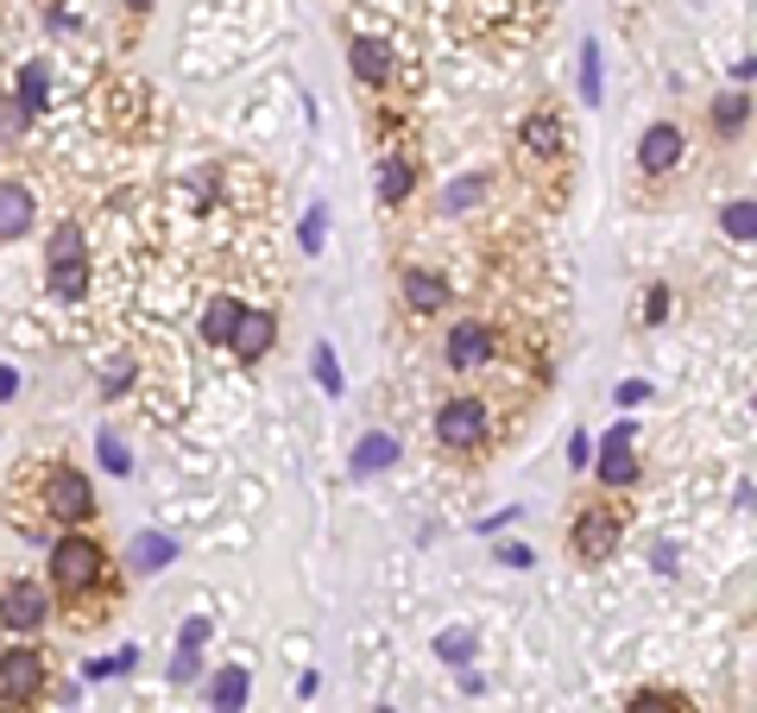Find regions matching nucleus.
<instances>
[{"instance_id":"1","label":"nucleus","mask_w":757,"mask_h":713,"mask_svg":"<svg viewBox=\"0 0 757 713\" xmlns=\"http://www.w3.org/2000/svg\"><path fill=\"white\" fill-rule=\"evenodd\" d=\"M108 550H101L95 536L82 531H64L57 543H50V587L64 593V600H89L95 587H108Z\"/></svg>"},{"instance_id":"2","label":"nucleus","mask_w":757,"mask_h":713,"mask_svg":"<svg viewBox=\"0 0 757 713\" xmlns=\"http://www.w3.org/2000/svg\"><path fill=\"white\" fill-rule=\"evenodd\" d=\"M45 518L50 524H64V531H82L89 518H95V486H89V474H76V467H45Z\"/></svg>"},{"instance_id":"3","label":"nucleus","mask_w":757,"mask_h":713,"mask_svg":"<svg viewBox=\"0 0 757 713\" xmlns=\"http://www.w3.org/2000/svg\"><path fill=\"white\" fill-rule=\"evenodd\" d=\"M612 550H619V511L580 506L575 524H568V556H575L580 568H600V562H612Z\"/></svg>"},{"instance_id":"4","label":"nucleus","mask_w":757,"mask_h":713,"mask_svg":"<svg viewBox=\"0 0 757 713\" xmlns=\"http://www.w3.org/2000/svg\"><path fill=\"white\" fill-rule=\"evenodd\" d=\"M50 291H57L64 304H76V297L89 291V240H82L76 222H64V228L50 234Z\"/></svg>"},{"instance_id":"5","label":"nucleus","mask_w":757,"mask_h":713,"mask_svg":"<svg viewBox=\"0 0 757 713\" xmlns=\"http://www.w3.org/2000/svg\"><path fill=\"white\" fill-rule=\"evenodd\" d=\"M0 625L20 637V644H25V637H38L50 625V593L38 581H25V575H20V581H7V587H0Z\"/></svg>"},{"instance_id":"6","label":"nucleus","mask_w":757,"mask_h":713,"mask_svg":"<svg viewBox=\"0 0 757 713\" xmlns=\"http://www.w3.org/2000/svg\"><path fill=\"white\" fill-rule=\"evenodd\" d=\"M38 688H45V657L32 650V644H13V650H0V701H38Z\"/></svg>"},{"instance_id":"7","label":"nucleus","mask_w":757,"mask_h":713,"mask_svg":"<svg viewBox=\"0 0 757 713\" xmlns=\"http://www.w3.org/2000/svg\"><path fill=\"white\" fill-rule=\"evenodd\" d=\"M681 158H688V133H681L676 121H651L644 139H637V171H644V178H669Z\"/></svg>"},{"instance_id":"8","label":"nucleus","mask_w":757,"mask_h":713,"mask_svg":"<svg viewBox=\"0 0 757 713\" xmlns=\"http://www.w3.org/2000/svg\"><path fill=\"white\" fill-rule=\"evenodd\" d=\"M436 435H442V449H479L486 442V405L479 398H449V405L436 410Z\"/></svg>"},{"instance_id":"9","label":"nucleus","mask_w":757,"mask_h":713,"mask_svg":"<svg viewBox=\"0 0 757 713\" xmlns=\"http://www.w3.org/2000/svg\"><path fill=\"white\" fill-rule=\"evenodd\" d=\"M594 474H600L606 486H631L637 480V442H631V423H612V430H606V442L594 449Z\"/></svg>"},{"instance_id":"10","label":"nucleus","mask_w":757,"mask_h":713,"mask_svg":"<svg viewBox=\"0 0 757 713\" xmlns=\"http://www.w3.org/2000/svg\"><path fill=\"white\" fill-rule=\"evenodd\" d=\"M278 341V316L272 309H240V322H234V335H227V354L234 360H265Z\"/></svg>"},{"instance_id":"11","label":"nucleus","mask_w":757,"mask_h":713,"mask_svg":"<svg viewBox=\"0 0 757 713\" xmlns=\"http://www.w3.org/2000/svg\"><path fill=\"white\" fill-rule=\"evenodd\" d=\"M38 222V196L25 178H0V240H25Z\"/></svg>"},{"instance_id":"12","label":"nucleus","mask_w":757,"mask_h":713,"mask_svg":"<svg viewBox=\"0 0 757 713\" xmlns=\"http://www.w3.org/2000/svg\"><path fill=\"white\" fill-rule=\"evenodd\" d=\"M442 354H449L454 373H479V366L493 360V329H486V322H454Z\"/></svg>"},{"instance_id":"13","label":"nucleus","mask_w":757,"mask_h":713,"mask_svg":"<svg viewBox=\"0 0 757 713\" xmlns=\"http://www.w3.org/2000/svg\"><path fill=\"white\" fill-rule=\"evenodd\" d=\"M404 291V309H417V316H436V309H449V284L436 279V272H423V265H410L398 279Z\"/></svg>"},{"instance_id":"14","label":"nucleus","mask_w":757,"mask_h":713,"mask_svg":"<svg viewBox=\"0 0 757 713\" xmlns=\"http://www.w3.org/2000/svg\"><path fill=\"white\" fill-rule=\"evenodd\" d=\"M518 146H524V158H562V121L555 114H530L518 127Z\"/></svg>"},{"instance_id":"15","label":"nucleus","mask_w":757,"mask_h":713,"mask_svg":"<svg viewBox=\"0 0 757 713\" xmlns=\"http://www.w3.org/2000/svg\"><path fill=\"white\" fill-rule=\"evenodd\" d=\"M126 562H133V575H158L165 562H177V543H171L165 531H146V536H133Z\"/></svg>"},{"instance_id":"16","label":"nucleus","mask_w":757,"mask_h":713,"mask_svg":"<svg viewBox=\"0 0 757 713\" xmlns=\"http://www.w3.org/2000/svg\"><path fill=\"white\" fill-rule=\"evenodd\" d=\"M392 461H398V435L373 430V435H360V442H353V474H385Z\"/></svg>"},{"instance_id":"17","label":"nucleus","mask_w":757,"mask_h":713,"mask_svg":"<svg viewBox=\"0 0 757 713\" xmlns=\"http://www.w3.org/2000/svg\"><path fill=\"white\" fill-rule=\"evenodd\" d=\"M410 190H417V171H410V158H378V203L398 208Z\"/></svg>"},{"instance_id":"18","label":"nucleus","mask_w":757,"mask_h":713,"mask_svg":"<svg viewBox=\"0 0 757 713\" xmlns=\"http://www.w3.org/2000/svg\"><path fill=\"white\" fill-rule=\"evenodd\" d=\"M45 95H50V70L32 57V64L20 70V82H13V102H20L25 114H45Z\"/></svg>"},{"instance_id":"19","label":"nucleus","mask_w":757,"mask_h":713,"mask_svg":"<svg viewBox=\"0 0 757 713\" xmlns=\"http://www.w3.org/2000/svg\"><path fill=\"white\" fill-rule=\"evenodd\" d=\"M353 77L360 82H385L392 77V52L378 38H353Z\"/></svg>"},{"instance_id":"20","label":"nucleus","mask_w":757,"mask_h":713,"mask_svg":"<svg viewBox=\"0 0 757 713\" xmlns=\"http://www.w3.org/2000/svg\"><path fill=\"white\" fill-rule=\"evenodd\" d=\"M247 694H252V682H247V669H240V663L215 676V713H240V708H247Z\"/></svg>"},{"instance_id":"21","label":"nucleus","mask_w":757,"mask_h":713,"mask_svg":"<svg viewBox=\"0 0 757 713\" xmlns=\"http://www.w3.org/2000/svg\"><path fill=\"white\" fill-rule=\"evenodd\" d=\"M240 297H215V304H208V316H202V335H208V341H215V348H227V335H234V322H240Z\"/></svg>"},{"instance_id":"22","label":"nucleus","mask_w":757,"mask_h":713,"mask_svg":"<svg viewBox=\"0 0 757 713\" xmlns=\"http://www.w3.org/2000/svg\"><path fill=\"white\" fill-rule=\"evenodd\" d=\"M745 121H752V95H738V89L713 95V127L720 133H745Z\"/></svg>"},{"instance_id":"23","label":"nucleus","mask_w":757,"mask_h":713,"mask_svg":"<svg viewBox=\"0 0 757 713\" xmlns=\"http://www.w3.org/2000/svg\"><path fill=\"white\" fill-rule=\"evenodd\" d=\"M625 713H694L681 694H669V688H637L625 701Z\"/></svg>"},{"instance_id":"24","label":"nucleus","mask_w":757,"mask_h":713,"mask_svg":"<svg viewBox=\"0 0 757 713\" xmlns=\"http://www.w3.org/2000/svg\"><path fill=\"white\" fill-rule=\"evenodd\" d=\"M720 228L732 234V240H757V203L745 196V203H726L720 208Z\"/></svg>"},{"instance_id":"25","label":"nucleus","mask_w":757,"mask_h":713,"mask_svg":"<svg viewBox=\"0 0 757 713\" xmlns=\"http://www.w3.org/2000/svg\"><path fill=\"white\" fill-rule=\"evenodd\" d=\"M580 102L600 107V45H580Z\"/></svg>"},{"instance_id":"26","label":"nucleus","mask_w":757,"mask_h":713,"mask_svg":"<svg viewBox=\"0 0 757 713\" xmlns=\"http://www.w3.org/2000/svg\"><path fill=\"white\" fill-rule=\"evenodd\" d=\"M95 455H101V467H108V474H133V455H126V442L114 430L95 435Z\"/></svg>"},{"instance_id":"27","label":"nucleus","mask_w":757,"mask_h":713,"mask_svg":"<svg viewBox=\"0 0 757 713\" xmlns=\"http://www.w3.org/2000/svg\"><path fill=\"white\" fill-rule=\"evenodd\" d=\"M474 650H479L474 632H442V637H436V657H442V663H474Z\"/></svg>"},{"instance_id":"28","label":"nucleus","mask_w":757,"mask_h":713,"mask_svg":"<svg viewBox=\"0 0 757 713\" xmlns=\"http://www.w3.org/2000/svg\"><path fill=\"white\" fill-rule=\"evenodd\" d=\"M479 196H486V178H461V183L449 190V196H442V208H449V215H467V208H474Z\"/></svg>"},{"instance_id":"29","label":"nucleus","mask_w":757,"mask_h":713,"mask_svg":"<svg viewBox=\"0 0 757 713\" xmlns=\"http://www.w3.org/2000/svg\"><path fill=\"white\" fill-rule=\"evenodd\" d=\"M25 121H32V114H25L13 95H0V146H13V139L25 133Z\"/></svg>"},{"instance_id":"30","label":"nucleus","mask_w":757,"mask_h":713,"mask_svg":"<svg viewBox=\"0 0 757 713\" xmlns=\"http://www.w3.org/2000/svg\"><path fill=\"white\" fill-rule=\"evenodd\" d=\"M323 222H328V208H309V215H303V228H297L303 253H323Z\"/></svg>"},{"instance_id":"31","label":"nucleus","mask_w":757,"mask_h":713,"mask_svg":"<svg viewBox=\"0 0 757 713\" xmlns=\"http://www.w3.org/2000/svg\"><path fill=\"white\" fill-rule=\"evenodd\" d=\"M202 676V657L196 650H177V663H171V682H196Z\"/></svg>"},{"instance_id":"32","label":"nucleus","mask_w":757,"mask_h":713,"mask_svg":"<svg viewBox=\"0 0 757 713\" xmlns=\"http://www.w3.org/2000/svg\"><path fill=\"white\" fill-rule=\"evenodd\" d=\"M316 380H323L328 392H341V366H335V354H328V348H316Z\"/></svg>"},{"instance_id":"33","label":"nucleus","mask_w":757,"mask_h":713,"mask_svg":"<svg viewBox=\"0 0 757 713\" xmlns=\"http://www.w3.org/2000/svg\"><path fill=\"white\" fill-rule=\"evenodd\" d=\"M568 467H575V474H580V467H594V442H587V435H568Z\"/></svg>"},{"instance_id":"34","label":"nucleus","mask_w":757,"mask_h":713,"mask_svg":"<svg viewBox=\"0 0 757 713\" xmlns=\"http://www.w3.org/2000/svg\"><path fill=\"white\" fill-rule=\"evenodd\" d=\"M499 562H505V568H530L536 556H530L524 543H499Z\"/></svg>"},{"instance_id":"35","label":"nucleus","mask_w":757,"mask_h":713,"mask_svg":"<svg viewBox=\"0 0 757 713\" xmlns=\"http://www.w3.org/2000/svg\"><path fill=\"white\" fill-rule=\"evenodd\" d=\"M644 398H651V385H644V380H625V385H619V405H644Z\"/></svg>"},{"instance_id":"36","label":"nucleus","mask_w":757,"mask_h":713,"mask_svg":"<svg viewBox=\"0 0 757 713\" xmlns=\"http://www.w3.org/2000/svg\"><path fill=\"white\" fill-rule=\"evenodd\" d=\"M663 316H669V291L656 284V291H651V309H644V322H663Z\"/></svg>"},{"instance_id":"37","label":"nucleus","mask_w":757,"mask_h":713,"mask_svg":"<svg viewBox=\"0 0 757 713\" xmlns=\"http://www.w3.org/2000/svg\"><path fill=\"white\" fill-rule=\"evenodd\" d=\"M202 637H208V619H190V625H183V650H196Z\"/></svg>"},{"instance_id":"38","label":"nucleus","mask_w":757,"mask_h":713,"mask_svg":"<svg viewBox=\"0 0 757 713\" xmlns=\"http://www.w3.org/2000/svg\"><path fill=\"white\" fill-rule=\"evenodd\" d=\"M13 392H20V373H7V366H0V398H13Z\"/></svg>"},{"instance_id":"39","label":"nucleus","mask_w":757,"mask_h":713,"mask_svg":"<svg viewBox=\"0 0 757 713\" xmlns=\"http://www.w3.org/2000/svg\"><path fill=\"white\" fill-rule=\"evenodd\" d=\"M378 713H392V708H378Z\"/></svg>"},{"instance_id":"40","label":"nucleus","mask_w":757,"mask_h":713,"mask_svg":"<svg viewBox=\"0 0 757 713\" xmlns=\"http://www.w3.org/2000/svg\"><path fill=\"white\" fill-rule=\"evenodd\" d=\"M752 410H757V398H752Z\"/></svg>"}]
</instances>
